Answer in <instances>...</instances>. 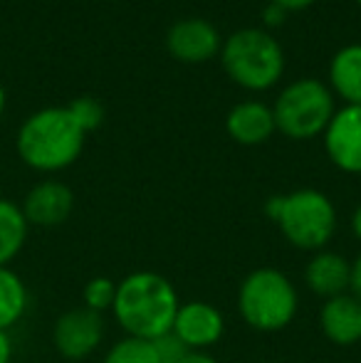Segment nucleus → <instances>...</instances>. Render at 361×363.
<instances>
[{"label": "nucleus", "instance_id": "nucleus-1", "mask_svg": "<svg viewBox=\"0 0 361 363\" xmlns=\"http://www.w3.org/2000/svg\"><path fill=\"white\" fill-rule=\"evenodd\" d=\"M179 294L174 284L156 272H134L116 284L111 311L126 336L156 341L174 329Z\"/></svg>", "mask_w": 361, "mask_h": 363}, {"label": "nucleus", "instance_id": "nucleus-2", "mask_svg": "<svg viewBox=\"0 0 361 363\" xmlns=\"http://www.w3.org/2000/svg\"><path fill=\"white\" fill-rule=\"evenodd\" d=\"M84 134L67 106L40 109L20 126L18 153L35 171H62L72 166L84 148Z\"/></svg>", "mask_w": 361, "mask_h": 363}, {"label": "nucleus", "instance_id": "nucleus-3", "mask_svg": "<svg viewBox=\"0 0 361 363\" xmlns=\"http://www.w3.org/2000/svg\"><path fill=\"white\" fill-rule=\"evenodd\" d=\"M265 213L277 223L279 233L297 250L319 252L334 238L337 211L324 193L314 188L274 196L265 203Z\"/></svg>", "mask_w": 361, "mask_h": 363}, {"label": "nucleus", "instance_id": "nucleus-4", "mask_svg": "<svg viewBox=\"0 0 361 363\" xmlns=\"http://www.w3.org/2000/svg\"><path fill=\"white\" fill-rule=\"evenodd\" d=\"M221 62L235 84L250 91H265L284 72V52L267 30L245 28L233 33L221 48Z\"/></svg>", "mask_w": 361, "mask_h": 363}, {"label": "nucleus", "instance_id": "nucleus-5", "mask_svg": "<svg viewBox=\"0 0 361 363\" xmlns=\"http://www.w3.org/2000/svg\"><path fill=\"white\" fill-rule=\"evenodd\" d=\"M297 289L279 269L262 267L250 272L238 289V311L257 331H279L297 314Z\"/></svg>", "mask_w": 361, "mask_h": 363}, {"label": "nucleus", "instance_id": "nucleus-6", "mask_svg": "<svg viewBox=\"0 0 361 363\" xmlns=\"http://www.w3.org/2000/svg\"><path fill=\"white\" fill-rule=\"evenodd\" d=\"M334 94L319 79H297L277 96L272 106L274 126L294 141L324 134L334 116Z\"/></svg>", "mask_w": 361, "mask_h": 363}, {"label": "nucleus", "instance_id": "nucleus-7", "mask_svg": "<svg viewBox=\"0 0 361 363\" xmlns=\"http://www.w3.org/2000/svg\"><path fill=\"white\" fill-rule=\"evenodd\" d=\"M324 148L339 171L361 176V104H344L324 129Z\"/></svg>", "mask_w": 361, "mask_h": 363}, {"label": "nucleus", "instance_id": "nucleus-8", "mask_svg": "<svg viewBox=\"0 0 361 363\" xmlns=\"http://www.w3.org/2000/svg\"><path fill=\"white\" fill-rule=\"evenodd\" d=\"M52 339L65 359H87L104 339V319H101V314L87 309V306L72 309L57 319Z\"/></svg>", "mask_w": 361, "mask_h": 363}, {"label": "nucleus", "instance_id": "nucleus-9", "mask_svg": "<svg viewBox=\"0 0 361 363\" xmlns=\"http://www.w3.org/2000/svg\"><path fill=\"white\" fill-rule=\"evenodd\" d=\"M221 35L211 23L201 18H188L179 20L166 35V50L171 57L186 65L208 62L216 55H221Z\"/></svg>", "mask_w": 361, "mask_h": 363}, {"label": "nucleus", "instance_id": "nucleus-10", "mask_svg": "<svg viewBox=\"0 0 361 363\" xmlns=\"http://www.w3.org/2000/svg\"><path fill=\"white\" fill-rule=\"evenodd\" d=\"M223 331H226V321L216 306L208 301H188L176 311L171 334L179 336L188 351H203L216 346Z\"/></svg>", "mask_w": 361, "mask_h": 363}, {"label": "nucleus", "instance_id": "nucleus-11", "mask_svg": "<svg viewBox=\"0 0 361 363\" xmlns=\"http://www.w3.org/2000/svg\"><path fill=\"white\" fill-rule=\"evenodd\" d=\"M74 208V196L65 183L43 181L25 196L23 216L28 225L38 228H57L70 218Z\"/></svg>", "mask_w": 361, "mask_h": 363}, {"label": "nucleus", "instance_id": "nucleus-12", "mask_svg": "<svg viewBox=\"0 0 361 363\" xmlns=\"http://www.w3.org/2000/svg\"><path fill=\"white\" fill-rule=\"evenodd\" d=\"M324 336L337 346H354L361 341V301L354 294H339L324 301L319 311Z\"/></svg>", "mask_w": 361, "mask_h": 363}, {"label": "nucleus", "instance_id": "nucleus-13", "mask_svg": "<svg viewBox=\"0 0 361 363\" xmlns=\"http://www.w3.org/2000/svg\"><path fill=\"white\" fill-rule=\"evenodd\" d=\"M226 129L231 134V139L243 146L265 144L277 131L272 106L262 104V101H240L228 114Z\"/></svg>", "mask_w": 361, "mask_h": 363}, {"label": "nucleus", "instance_id": "nucleus-14", "mask_svg": "<svg viewBox=\"0 0 361 363\" xmlns=\"http://www.w3.org/2000/svg\"><path fill=\"white\" fill-rule=\"evenodd\" d=\"M304 282L324 301L332 296L347 294L349 282H352V262H347L337 252L319 250L304 267Z\"/></svg>", "mask_w": 361, "mask_h": 363}, {"label": "nucleus", "instance_id": "nucleus-15", "mask_svg": "<svg viewBox=\"0 0 361 363\" xmlns=\"http://www.w3.org/2000/svg\"><path fill=\"white\" fill-rule=\"evenodd\" d=\"M329 89L344 104H361V45H347L332 57Z\"/></svg>", "mask_w": 361, "mask_h": 363}, {"label": "nucleus", "instance_id": "nucleus-16", "mask_svg": "<svg viewBox=\"0 0 361 363\" xmlns=\"http://www.w3.org/2000/svg\"><path fill=\"white\" fill-rule=\"evenodd\" d=\"M28 220L23 208L13 201L0 198V267H8L28 240Z\"/></svg>", "mask_w": 361, "mask_h": 363}, {"label": "nucleus", "instance_id": "nucleus-17", "mask_svg": "<svg viewBox=\"0 0 361 363\" xmlns=\"http://www.w3.org/2000/svg\"><path fill=\"white\" fill-rule=\"evenodd\" d=\"M28 309L25 282L10 267H0V331H8Z\"/></svg>", "mask_w": 361, "mask_h": 363}, {"label": "nucleus", "instance_id": "nucleus-18", "mask_svg": "<svg viewBox=\"0 0 361 363\" xmlns=\"http://www.w3.org/2000/svg\"><path fill=\"white\" fill-rule=\"evenodd\" d=\"M104 363H161V359H159V354H156L154 341L126 336V339L116 341V344L111 346Z\"/></svg>", "mask_w": 361, "mask_h": 363}, {"label": "nucleus", "instance_id": "nucleus-19", "mask_svg": "<svg viewBox=\"0 0 361 363\" xmlns=\"http://www.w3.org/2000/svg\"><path fill=\"white\" fill-rule=\"evenodd\" d=\"M67 111L72 114V119L77 121V126L84 134L99 129L101 121H104V106L96 99H91V96H79V99H74L72 104L67 106Z\"/></svg>", "mask_w": 361, "mask_h": 363}, {"label": "nucleus", "instance_id": "nucleus-20", "mask_svg": "<svg viewBox=\"0 0 361 363\" xmlns=\"http://www.w3.org/2000/svg\"><path fill=\"white\" fill-rule=\"evenodd\" d=\"M82 296H84V306H87V309L101 314V311L111 309V304H114L116 284L111 282L109 277H94V279H89V282H87Z\"/></svg>", "mask_w": 361, "mask_h": 363}, {"label": "nucleus", "instance_id": "nucleus-21", "mask_svg": "<svg viewBox=\"0 0 361 363\" xmlns=\"http://www.w3.org/2000/svg\"><path fill=\"white\" fill-rule=\"evenodd\" d=\"M154 346H156V354H159L161 363H181L188 354H191V351L186 349V344H183L176 334H171V331L164 336H159V339L154 341Z\"/></svg>", "mask_w": 361, "mask_h": 363}, {"label": "nucleus", "instance_id": "nucleus-22", "mask_svg": "<svg viewBox=\"0 0 361 363\" xmlns=\"http://www.w3.org/2000/svg\"><path fill=\"white\" fill-rule=\"evenodd\" d=\"M262 15H265V25H267V28H277V25H282L284 18H287V10H282L279 5L270 3Z\"/></svg>", "mask_w": 361, "mask_h": 363}, {"label": "nucleus", "instance_id": "nucleus-23", "mask_svg": "<svg viewBox=\"0 0 361 363\" xmlns=\"http://www.w3.org/2000/svg\"><path fill=\"white\" fill-rule=\"evenodd\" d=\"M349 289H352V294L361 301V252L352 262V282H349Z\"/></svg>", "mask_w": 361, "mask_h": 363}, {"label": "nucleus", "instance_id": "nucleus-24", "mask_svg": "<svg viewBox=\"0 0 361 363\" xmlns=\"http://www.w3.org/2000/svg\"><path fill=\"white\" fill-rule=\"evenodd\" d=\"M10 359H13V341L8 331H0V363H10Z\"/></svg>", "mask_w": 361, "mask_h": 363}, {"label": "nucleus", "instance_id": "nucleus-25", "mask_svg": "<svg viewBox=\"0 0 361 363\" xmlns=\"http://www.w3.org/2000/svg\"><path fill=\"white\" fill-rule=\"evenodd\" d=\"M274 5H279L282 10H302V8H309V5L314 3V0H272Z\"/></svg>", "mask_w": 361, "mask_h": 363}, {"label": "nucleus", "instance_id": "nucleus-26", "mask_svg": "<svg viewBox=\"0 0 361 363\" xmlns=\"http://www.w3.org/2000/svg\"><path fill=\"white\" fill-rule=\"evenodd\" d=\"M181 363H218V361L211 359L208 354H203V351H191V354H188Z\"/></svg>", "mask_w": 361, "mask_h": 363}, {"label": "nucleus", "instance_id": "nucleus-27", "mask_svg": "<svg viewBox=\"0 0 361 363\" xmlns=\"http://www.w3.org/2000/svg\"><path fill=\"white\" fill-rule=\"evenodd\" d=\"M352 230H354V238L361 242V203L357 206V211H354V216H352Z\"/></svg>", "mask_w": 361, "mask_h": 363}, {"label": "nucleus", "instance_id": "nucleus-28", "mask_svg": "<svg viewBox=\"0 0 361 363\" xmlns=\"http://www.w3.org/2000/svg\"><path fill=\"white\" fill-rule=\"evenodd\" d=\"M3 111H5V89L0 84V116H3Z\"/></svg>", "mask_w": 361, "mask_h": 363}, {"label": "nucleus", "instance_id": "nucleus-29", "mask_svg": "<svg viewBox=\"0 0 361 363\" xmlns=\"http://www.w3.org/2000/svg\"><path fill=\"white\" fill-rule=\"evenodd\" d=\"M357 3H359V5H361V0H357Z\"/></svg>", "mask_w": 361, "mask_h": 363}]
</instances>
